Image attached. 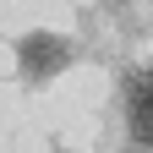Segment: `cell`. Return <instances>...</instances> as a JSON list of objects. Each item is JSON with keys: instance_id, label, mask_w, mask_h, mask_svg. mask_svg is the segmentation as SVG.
<instances>
[{"instance_id": "cell-1", "label": "cell", "mask_w": 153, "mask_h": 153, "mask_svg": "<svg viewBox=\"0 0 153 153\" xmlns=\"http://www.w3.org/2000/svg\"><path fill=\"white\" fill-rule=\"evenodd\" d=\"M66 60H71V44H66V38H55V33H27L22 44H16V66H22L33 82L66 71Z\"/></svg>"}, {"instance_id": "cell-2", "label": "cell", "mask_w": 153, "mask_h": 153, "mask_svg": "<svg viewBox=\"0 0 153 153\" xmlns=\"http://www.w3.org/2000/svg\"><path fill=\"white\" fill-rule=\"evenodd\" d=\"M126 120H131V137L153 148V71H137L126 88Z\"/></svg>"}]
</instances>
